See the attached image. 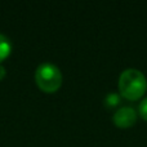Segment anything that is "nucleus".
Masks as SVG:
<instances>
[{
    "label": "nucleus",
    "instance_id": "obj_6",
    "mask_svg": "<svg viewBox=\"0 0 147 147\" xmlns=\"http://www.w3.org/2000/svg\"><path fill=\"white\" fill-rule=\"evenodd\" d=\"M4 76H5V69L1 66V65H0V80H1V79H4Z\"/></svg>",
    "mask_w": 147,
    "mask_h": 147
},
{
    "label": "nucleus",
    "instance_id": "obj_1",
    "mask_svg": "<svg viewBox=\"0 0 147 147\" xmlns=\"http://www.w3.org/2000/svg\"><path fill=\"white\" fill-rule=\"evenodd\" d=\"M119 89L124 98L129 101L140 99L147 90V79L140 70L128 69L120 75Z\"/></svg>",
    "mask_w": 147,
    "mask_h": 147
},
{
    "label": "nucleus",
    "instance_id": "obj_4",
    "mask_svg": "<svg viewBox=\"0 0 147 147\" xmlns=\"http://www.w3.org/2000/svg\"><path fill=\"white\" fill-rule=\"evenodd\" d=\"M10 51H12V44H10L9 39L0 34V63L9 56Z\"/></svg>",
    "mask_w": 147,
    "mask_h": 147
},
{
    "label": "nucleus",
    "instance_id": "obj_3",
    "mask_svg": "<svg viewBox=\"0 0 147 147\" xmlns=\"http://www.w3.org/2000/svg\"><path fill=\"white\" fill-rule=\"evenodd\" d=\"M112 121L119 128H129L133 127L137 121V112L132 107H123L115 112Z\"/></svg>",
    "mask_w": 147,
    "mask_h": 147
},
{
    "label": "nucleus",
    "instance_id": "obj_2",
    "mask_svg": "<svg viewBox=\"0 0 147 147\" xmlns=\"http://www.w3.org/2000/svg\"><path fill=\"white\" fill-rule=\"evenodd\" d=\"M35 80L38 86L45 93H54L62 85V74L53 63H41L36 69Z\"/></svg>",
    "mask_w": 147,
    "mask_h": 147
},
{
    "label": "nucleus",
    "instance_id": "obj_5",
    "mask_svg": "<svg viewBox=\"0 0 147 147\" xmlns=\"http://www.w3.org/2000/svg\"><path fill=\"white\" fill-rule=\"evenodd\" d=\"M138 112H140L141 117L145 119L147 121V98L143 99L142 102L140 103V107H138Z\"/></svg>",
    "mask_w": 147,
    "mask_h": 147
}]
</instances>
